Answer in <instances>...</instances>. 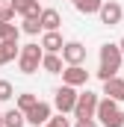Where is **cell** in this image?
I'll return each instance as SVG.
<instances>
[{"instance_id":"obj_13","label":"cell","mask_w":124,"mask_h":127,"mask_svg":"<svg viewBox=\"0 0 124 127\" xmlns=\"http://www.w3.org/2000/svg\"><path fill=\"white\" fill-rule=\"evenodd\" d=\"M103 95L121 103V100H124V80H121V77H112V80H106V83H103Z\"/></svg>"},{"instance_id":"obj_16","label":"cell","mask_w":124,"mask_h":127,"mask_svg":"<svg viewBox=\"0 0 124 127\" xmlns=\"http://www.w3.org/2000/svg\"><path fill=\"white\" fill-rule=\"evenodd\" d=\"M3 121H6V127H24V124H27V112L9 109V112H3Z\"/></svg>"},{"instance_id":"obj_10","label":"cell","mask_w":124,"mask_h":127,"mask_svg":"<svg viewBox=\"0 0 124 127\" xmlns=\"http://www.w3.org/2000/svg\"><path fill=\"white\" fill-rule=\"evenodd\" d=\"M12 6H15V12L18 15H24V18H41V6H38V0H12Z\"/></svg>"},{"instance_id":"obj_25","label":"cell","mask_w":124,"mask_h":127,"mask_svg":"<svg viewBox=\"0 0 124 127\" xmlns=\"http://www.w3.org/2000/svg\"><path fill=\"white\" fill-rule=\"evenodd\" d=\"M0 127H6V121H3V112H0Z\"/></svg>"},{"instance_id":"obj_9","label":"cell","mask_w":124,"mask_h":127,"mask_svg":"<svg viewBox=\"0 0 124 127\" xmlns=\"http://www.w3.org/2000/svg\"><path fill=\"white\" fill-rule=\"evenodd\" d=\"M47 121H50V103L38 100L30 112H27V124H32V127H44Z\"/></svg>"},{"instance_id":"obj_15","label":"cell","mask_w":124,"mask_h":127,"mask_svg":"<svg viewBox=\"0 0 124 127\" xmlns=\"http://www.w3.org/2000/svg\"><path fill=\"white\" fill-rule=\"evenodd\" d=\"M65 59H59V53H44V59H41V68L47 71V74H62L65 68H62Z\"/></svg>"},{"instance_id":"obj_20","label":"cell","mask_w":124,"mask_h":127,"mask_svg":"<svg viewBox=\"0 0 124 127\" xmlns=\"http://www.w3.org/2000/svg\"><path fill=\"white\" fill-rule=\"evenodd\" d=\"M21 30L27 32V35H35V32H38V30H44V27H41V21H38V18H24Z\"/></svg>"},{"instance_id":"obj_19","label":"cell","mask_w":124,"mask_h":127,"mask_svg":"<svg viewBox=\"0 0 124 127\" xmlns=\"http://www.w3.org/2000/svg\"><path fill=\"white\" fill-rule=\"evenodd\" d=\"M18 27L12 24V21H0V41H6V38H18Z\"/></svg>"},{"instance_id":"obj_6","label":"cell","mask_w":124,"mask_h":127,"mask_svg":"<svg viewBox=\"0 0 124 127\" xmlns=\"http://www.w3.org/2000/svg\"><path fill=\"white\" fill-rule=\"evenodd\" d=\"M100 21L106 24V27H115V24H121V18H124V9L115 3V0H103V6H100Z\"/></svg>"},{"instance_id":"obj_26","label":"cell","mask_w":124,"mask_h":127,"mask_svg":"<svg viewBox=\"0 0 124 127\" xmlns=\"http://www.w3.org/2000/svg\"><path fill=\"white\" fill-rule=\"evenodd\" d=\"M118 47H121V53H124V38H121V41H118Z\"/></svg>"},{"instance_id":"obj_21","label":"cell","mask_w":124,"mask_h":127,"mask_svg":"<svg viewBox=\"0 0 124 127\" xmlns=\"http://www.w3.org/2000/svg\"><path fill=\"white\" fill-rule=\"evenodd\" d=\"M12 95H15V89H12V83H9V80H0V100H9Z\"/></svg>"},{"instance_id":"obj_27","label":"cell","mask_w":124,"mask_h":127,"mask_svg":"<svg viewBox=\"0 0 124 127\" xmlns=\"http://www.w3.org/2000/svg\"><path fill=\"white\" fill-rule=\"evenodd\" d=\"M44 127H53V124H44Z\"/></svg>"},{"instance_id":"obj_28","label":"cell","mask_w":124,"mask_h":127,"mask_svg":"<svg viewBox=\"0 0 124 127\" xmlns=\"http://www.w3.org/2000/svg\"><path fill=\"white\" fill-rule=\"evenodd\" d=\"M0 9H3V6H0Z\"/></svg>"},{"instance_id":"obj_14","label":"cell","mask_w":124,"mask_h":127,"mask_svg":"<svg viewBox=\"0 0 124 127\" xmlns=\"http://www.w3.org/2000/svg\"><path fill=\"white\" fill-rule=\"evenodd\" d=\"M38 21H41V27H44V32H50V30H59V24H62V15L56 12V9H44Z\"/></svg>"},{"instance_id":"obj_24","label":"cell","mask_w":124,"mask_h":127,"mask_svg":"<svg viewBox=\"0 0 124 127\" xmlns=\"http://www.w3.org/2000/svg\"><path fill=\"white\" fill-rule=\"evenodd\" d=\"M74 127H97V121H94V118H77Z\"/></svg>"},{"instance_id":"obj_5","label":"cell","mask_w":124,"mask_h":127,"mask_svg":"<svg viewBox=\"0 0 124 127\" xmlns=\"http://www.w3.org/2000/svg\"><path fill=\"white\" fill-rule=\"evenodd\" d=\"M97 103H100V100H97V95L86 89L83 95L77 97V106H74V115H77V118H94V112H97Z\"/></svg>"},{"instance_id":"obj_2","label":"cell","mask_w":124,"mask_h":127,"mask_svg":"<svg viewBox=\"0 0 124 127\" xmlns=\"http://www.w3.org/2000/svg\"><path fill=\"white\" fill-rule=\"evenodd\" d=\"M94 118L103 127H124V112H121V106H118V100H112V97H103L97 103Z\"/></svg>"},{"instance_id":"obj_23","label":"cell","mask_w":124,"mask_h":127,"mask_svg":"<svg viewBox=\"0 0 124 127\" xmlns=\"http://www.w3.org/2000/svg\"><path fill=\"white\" fill-rule=\"evenodd\" d=\"M15 15H18V12H15V6H12V3H9V6H3V9H0V21H12V18H15Z\"/></svg>"},{"instance_id":"obj_4","label":"cell","mask_w":124,"mask_h":127,"mask_svg":"<svg viewBox=\"0 0 124 127\" xmlns=\"http://www.w3.org/2000/svg\"><path fill=\"white\" fill-rule=\"evenodd\" d=\"M77 89L74 86H68V83H62L59 89H56V95H53V106L59 109V112H74V106H77Z\"/></svg>"},{"instance_id":"obj_8","label":"cell","mask_w":124,"mask_h":127,"mask_svg":"<svg viewBox=\"0 0 124 127\" xmlns=\"http://www.w3.org/2000/svg\"><path fill=\"white\" fill-rule=\"evenodd\" d=\"M62 83H68V86H86L89 83V71L83 68V65H68L65 71H62Z\"/></svg>"},{"instance_id":"obj_18","label":"cell","mask_w":124,"mask_h":127,"mask_svg":"<svg viewBox=\"0 0 124 127\" xmlns=\"http://www.w3.org/2000/svg\"><path fill=\"white\" fill-rule=\"evenodd\" d=\"M35 103H38V97L32 95V92H24V95H18V109H21V112H30Z\"/></svg>"},{"instance_id":"obj_11","label":"cell","mask_w":124,"mask_h":127,"mask_svg":"<svg viewBox=\"0 0 124 127\" xmlns=\"http://www.w3.org/2000/svg\"><path fill=\"white\" fill-rule=\"evenodd\" d=\"M41 47H44V53H62V47H65V41H62L59 30H50L41 35Z\"/></svg>"},{"instance_id":"obj_12","label":"cell","mask_w":124,"mask_h":127,"mask_svg":"<svg viewBox=\"0 0 124 127\" xmlns=\"http://www.w3.org/2000/svg\"><path fill=\"white\" fill-rule=\"evenodd\" d=\"M18 56H21L18 38H6V41H0V65L12 62V59H18Z\"/></svg>"},{"instance_id":"obj_7","label":"cell","mask_w":124,"mask_h":127,"mask_svg":"<svg viewBox=\"0 0 124 127\" xmlns=\"http://www.w3.org/2000/svg\"><path fill=\"white\" fill-rule=\"evenodd\" d=\"M62 59H65V65H83L86 62V47H83L80 41H65Z\"/></svg>"},{"instance_id":"obj_22","label":"cell","mask_w":124,"mask_h":127,"mask_svg":"<svg viewBox=\"0 0 124 127\" xmlns=\"http://www.w3.org/2000/svg\"><path fill=\"white\" fill-rule=\"evenodd\" d=\"M47 124H53V127H71V121L65 118V112H59V115H50Z\"/></svg>"},{"instance_id":"obj_17","label":"cell","mask_w":124,"mask_h":127,"mask_svg":"<svg viewBox=\"0 0 124 127\" xmlns=\"http://www.w3.org/2000/svg\"><path fill=\"white\" fill-rule=\"evenodd\" d=\"M74 6H77V12H83V15H94V12H100L103 0H74Z\"/></svg>"},{"instance_id":"obj_3","label":"cell","mask_w":124,"mask_h":127,"mask_svg":"<svg viewBox=\"0 0 124 127\" xmlns=\"http://www.w3.org/2000/svg\"><path fill=\"white\" fill-rule=\"evenodd\" d=\"M41 59H44V47L41 44H24L21 47V56H18V68L24 74H35L41 68Z\"/></svg>"},{"instance_id":"obj_1","label":"cell","mask_w":124,"mask_h":127,"mask_svg":"<svg viewBox=\"0 0 124 127\" xmlns=\"http://www.w3.org/2000/svg\"><path fill=\"white\" fill-rule=\"evenodd\" d=\"M121 47L118 44H103L100 47V68H97V77L106 83V80H112V77H118V71H121Z\"/></svg>"}]
</instances>
